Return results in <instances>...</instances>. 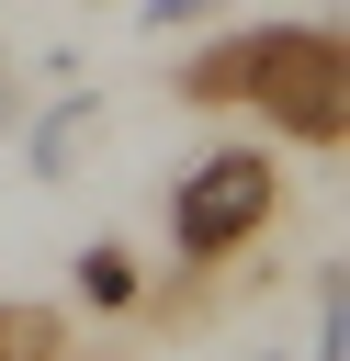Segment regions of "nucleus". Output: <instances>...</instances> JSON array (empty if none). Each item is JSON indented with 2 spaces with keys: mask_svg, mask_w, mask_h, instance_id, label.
I'll return each instance as SVG.
<instances>
[{
  "mask_svg": "<svg viewBox=\"0 0 350 361\" xmlns=\"http://www.w3.org/2000/svg\"><path fill=\"white\" fill-rule=\"evenodd\" d=\"M215 0H135V34H203Z\"/></svg>",
  "mask_w": 350,
  "mask_h": 361,
  "instance_id": "423d86ee",
  "label": "nucleus"
},
{
  "mask_svg": "<svg viewBox=\"0 0 350 361\" xmlns=\"http://www.w3.org/2000/svg\"><path fill=\"white\" fill-rule=\"evenodd\" d=\"M102 135H113V90H56V102H34V113H23V169H34V192H79V169H90Z\"/></svg>",
  "mask_w": 350,
  "mask_h": 361,
  "instance_id": "7ed1b4c3",
  "label": "nucleus"
},
{
  "mask_svg": "<svg viewBox=\"0 0 350 361\" xmlns=\"http://www.w3.org/2000/svg\"><path fill=\"white\" fill-rule=\"evenodd\" d=\"M271 203H282V180H271L260 147H215V158H192V169L169 180V248H181V271H226V259L271 226Z\"/></svg>",
  "mask_w": 350,
  "mask_h": 361,
  "instance_id": "f03ea898",
  "label": "nucleus"
},
{
  "mask_svg": "<svg viewBox=\"0 0 350 361\" xmlns=\"http://www.w3.org/2000/svg\"><path fill=\"white\" fill-rule=\"evenodd\" d=\"M0 361H68V327L34 293H0Z\"/></svg>",
  "mask_w": 350,
  "mask_h": 361,
  "instance_id": "39448f33",
  "label": "nucleus"
},
{
  "mask_svg": "<svg viewBox=\"0 0 350 361\" xmlns=\"http://www.w3.org/2000/svg\"><path fill=\"white\" fill-rule=\"evenodd\" d=\"M181 102H260L282 135L339 147L350 124L339 23H203V45L181 56Z\"/></svg>",
  "mask_w": 350,
  "mask_h": 361,
  "instance_id": "f257e3e1",
  "label": "nucleus"
},
{
  "mask_svg": "<svg viewBox=\"0 0 350 361\" xmlns=\"http://www.w3.org/2000/svg\"><path fill=\"white\" fill-rule=\"evenodd\" d=\"M260 361H294V350H260Z\"/></svg>",
  "mask_w": 350,
  "mask_h": 361,
  "instance_id": "0eeeda50",
  "label": "nucleus"
},
{
  "mask_svg": "<svg viewBox=\"0 0 350 361\" xmlns=\"http://www.w3.org/2000/svg\"><path fill=\"white\" fill-rule=\"evenodd\" d=\"M79 305H90V316H135V305H147V259H135L124 237H90V248H79Z\"/></svg>",
  "mask_w": 350,
  "mask_h": 361,
  "instance_id": "20e7f679",
  "label": "nucleus"
}]
</instances>
